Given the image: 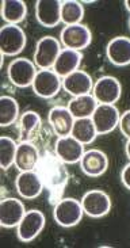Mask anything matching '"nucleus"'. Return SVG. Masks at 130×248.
Returning a JSON list of instances; mask_svg holds the SVG:
<instances>
[{
    "instance_id": "412c9836",
    "label": "nucleus",
    "mask_w": 130,
    "mask_h": 248,
    "mask_svg": "<svg viewBox=\"0 0 130 248\" xmlns=\"http://www.w3.org/2000/svg\"><path fill=\"white\" fill-rule=\"evenodd\" d=\"M40 157H41V154L33 142H19L14 166L18 168L19 172L34 171L40 161Z\"/></svg>"
},
{
    "instance_id": "39448f33",
    "label": "nucleus",
    "mask_w": 130,
    "mask_h": 248,
    "mask_svg": "<svg viewBox=\"0 0 130 248\" xmlns=\"http://www.w3.org/2000/svg\"><path fill=\"white\" fill-rule=\"evenodd\" d=\"M26 33L18 25H4L0 29V49L3 56H16L26 46Z\"/></svg>"
},
{
    "instance_id": "f257e3e1",
    "label": "nucleus",
    "mask_w": 130,
    "mask_h": 248,
    "mask_svg": "<svg viewBox=\"0 0 130 248\" xmlns=\"http://www.w3.org/2000/svg\"><path fill=\"white\" fill-rule=\"evenodd\" d=\"M41 178L43 187L48 191L49 202L56 205L62 198L68 185L69 172L67 164L50 151H45L34 170Z\"/></svg>"
},
{
    "instance_id": "473e14b6",
    "label": "nucleus",
    "mask_w": 130,
    "mask_h": 248,
    "mask_svg": "<svg viewBox=\"0 0 130 248\" xmlns=\"http://www.w3.org/2000/svg\"><path fill=\"white\" fill-rule=\"evenodd\" d=\"M129 29H130V18H129Z\"/></svg>"
},
{
    "instance_id": "ddd939ff",
    "label": "nucleus",
    "mask_w": 130,
    "mask_h": 248,
    "mask_svg": "<svg viewBox=\"0 0 130 248\" xmlns=\"http://www.w3.org/2000/svg\"><path fill=\"white\" fill-rule=\"evenodd\" d=\"M26 215V209L21 200L8 197L0 202V225L3 228L18 227L23 216Z\"/></svg>"
},
{
    "instance_id": "4468645a",
    "label": "nucleus",
    "mask_w": 130,
    "mask_h": 248,
    "mask_svg": "<svg viewBox=\"0 0 130 248\" xmlns=\"http://www.w3.org/2000/svg\"><path fill=\"white\" fill-rule=\"evenodd\" d=\"M60 0H38L35 3V18L41 26L46 29L56 27L61 22Z\"/></svg>"
},
{
    "instance_id": "0eeeda50",
    "label": "nucleus",
    "mask_w": 130,
    "mask_h": 248,
    "mask_svg": "<svg viewBox=\"0 0 130 248\" xmlns=\"http://www.w3.org/2000/svg\"><path fill=\"white\" fill-rule=\"evenodd\" d=\"M46 224V217L38 209H31L26 212L22 221L16 227V235L18 239L23 243H30L42 232Z\"/></svg>"
},
{
    "instance_id": "7c9ffc66",
    "label": "nucleus",
    "mask_w": 130,
    "mask_h": 248,
    "mask_svg": "<svg viewBox=\"0 0 130 248\" xmlns=\"http://www.w3.org/2000/svg\"><path fill=\"white\" fill-rule=\"evenodd\" d=\"M125 151H126V155H128V157H129V160H130V140H128V142H126Z\"/></svg>"
},
{
    "instance_id": "cd10ccee",
    "label": "nucleus",
    "mask_w": 130,
    "mask_h": 248,
    "mask_svg": "<svg viewBox=\"0 0 130 248\" xmlns=\"http://www.w3.org/2000/svg\"><path fill=\"white\" fill-rule=\"evenodd\" d=\"M18 144L8 136L0 137V167L1 170L7 171L15 163Z\"/></svg>"
},
{
    "instance_id": "bb28decb",
    "label": "nucleus",
    "mask_w": 130,
    "mask_h": 248,
    "mask_svg": "<svg viewBox=\"0 0 130 248\" xmlns=\"http://www.w3.org/2000/svg\"><path fill=\"white\" fill-rule=\"evenodd\" d=\"M84 18V7L80 1L65 0L61 3V22L65 26L79 25Z\"/></svg>"
},
{
    "instance_id": "4be33fe9",
    "label": "nucleus",
    "mask_w": 130,
    "mask_h": 248,
    "mask_svg": "<svg viewBox=\"0 0 130 248\" xmlns=\"http://www.w3.org/2000/svg\"><path fill=\"white\" fill-rule=\"evenodd\" d=\"M83 54L82 52L72 50V49H62L61 53L58 56V59L56 60L53 71L58 75L60 78H65L72 72H75L79 69L82 64Z\"/></svg>"
},
{
    "instance_id": "a211bd4d",
    "label": "nucleus",
    "mask_w": 130,
    "mask_h": 248,
    "mask_svg": "<svg viewBox=\"0 0 130 248\" xmlns=\"http://www.w3.org/2000/svg\"><path fill=\"white\" fill-rule=\"evenodd\" d=\"M94 80L86 71L77 69L62 79V88L72 96L88 95L94 88Z\"/></svg>"
},
{
    "instance_id": "7ed1b4c3",
    "label": "nucleus",
    "mask_w": 130,
    "mask_h": 248,
    "mask_svg": "<svg viewBox=\"0 0 130 248\" xmlns=\"http://www.w3.org/2000/svg\"><path fill=\"white\" fill-rule=\"evenodd\" d=\"M37 65L34 61L25 59V57H18L8 64L7 76L8 80L15 87L28 88L33 86L35 76H37Z\"/></svg>"
},
{
    "instance_id": "f8f14e48",
    "label": "nucleus",
    "mask_w": 130,
    "mask_h": 248,
    "mask_svg": "<svg viewBox=\"0 0 130 248\" xmlns=\"http://www.w3.org/2000/svg\"><path fill=\"white\" fill-rule=\"evenodd\" d=\"M84 145L77 141L73 136L58 137L55 142V154L61 159L65 164H76L80 163L84 155Z\"/></svg>"
},
{
    "instance_id": "6ab92c4d",
    "label": "nucleus",
    "mask_w": 130,
    "mask_h": 248,
    "mask_svg": "<svg viewBox=\"0 0 130 248\" xmlns=\"http://www.w3.org/2000/svg\"><path fill=\"white\" fill-rule=\"evenodd\" d=\"M49 125L52 127L53 133L58 137L69 136L75 124V117L71 114L68 108L65 106H56L50 108L48 114Z\"/></svg>"
},
{
    "instance_id": "c85d7f7f",
    "label": "nucleus",
    "mask_w": 130,
    "mask_h": 248,
    "mask_svg": "<svg viewBox=\"0 0 130 248\" xmlns=\"http://www.w3.org/2000/svg\"><path fill=\"white\" fill-rule=\"evenodd\" d=\"M119 129H121V133L130 140V110H126L125 113L121 114V118H119Z\"/></svg>"
},
{
    "instance_id": "20e7f679",
    "label": "nucleus",
    "mask_w": 130,
    "mask_h": 248,
    "mask_svg": "<svg viewBox=\"0 0 130 248\" xmlns=\"http://www.w3.org/2000/svg\"><path fill=\"white\" fill-rule=\"evenodd\" d=\"M61 50V42L56 37H42L35 46L34 64L40 69H53Z\"/></svg>"
},
{
    "instance_id": "393cba45",
    "label": "nucleus",
    "mask_w": 130,
    "mask_h": 248,
    "mask_svg": "<svg viewBox=\"0 0 130 248\" xmlns=\"http://www.w3.org/2000/svg\"><path fill=\"white\" fill-rule=\"evenodd\" d=\"M71 136H73L76 140L80 141L83 145H89L96 140L99 134L96 132V127L91 118H80L76 120L73 124Z\"/></svg>"
},
{
    "instance_id": "2eb2a0df",
    "label": "nucleus",
    "mask_w": 130,
    "mask_h": 248,
    "mask_svg": "<svg viewBox=\"0 0 130 248\" xmlns=\"http://www.w3.org/2000/svg\"><path fill=\"white\" fill-rule=\"evenodd\" d=\"M80 168L89 178L102 176L109 168V157L101 149H88L83 155Z\"/></svg>"
},
{
    "instance_id": "2f4dec72",
    "label": "nucleus",
    "mask_w": 130,
    "mask_h": 248,
    "mask_svg": "<svg viewBox=\"0 0 130 248\" xmlns=\"http://www.w3.org/2000/svg\"><path fill=\"white\" fill-rule=\"evenodd\" d=\"M123 4H125V7H126V10L130 13V0H125V3H123Z\"/></svg>"
},
{
    "instance_id": "1a4fd4ad",
    "label": "nucleus",
    "mask_w": 130,
    "mask_h": 248,
    "mask_svg": "<svg viewBox=\"0 0 130 248\" xmlns=\"http://www.w3.org/2000/svg\"><path fill=\"white\" fill-rule=\"evenodd\" d=\"M91 41H92L91 30L82 23L65 26L60 33V42L65 49L82 52L83 49L89 46Z\"/></svg>"
},
{
    "instance_id": "6e6552de",
    "label": "nucleus",
    "mask_w": 130,
    "mask_h": 248,
    "mask_svg": "<svg viewBox=\"0 0 130 248\" xmlns=\"http://www.w3.org/2000/svg\"><path fill=\"white\" fill-rule=\"evenodd\" d=\"M92 95L99 105H116L122 95L121 81L114 76H102L95 81Z\"/></svg>"
},
{
    "instance_id": "9b49d317",
    "label": "nucleus",
    "mask_w": 130,
    "mask_h": 248,
    "mask_svg": "<svg viewBox=\"0 0 130 248\" xmlns=\"http://www.w3.org/2000/svg\"><path fill=\"white\" fill-rule=\"evenodd\" d=\"M119 118L121 114L116 105H98L91 117L99 136L111 133L119 125Z\"/></svg>"
},
{
    "instance_id": "aec40b11",
    "label": "nucleus",
    "mask_w": 130,
    "mask_h": 248,
    "mask_svg": "<svg viewBox=\"0 0 130 248\" xmlns=\"http://www.w3.org/2000/svg\"><path fill=\"white\" fill-rule=\"evenodd\" d=\"M42 129V120L35 111H25L18 122V136L19 142H33L35 141Z\"/></svg>"
},
{
    "instance_id": "f3484780",
    "label": "nucleus",
    "mask_w": 130,
    "mask_h": 248,
    "mask_svg": "<svg viewBox=\"0 0 130 248\" xmlns=\"http://www.w3.org/2000/svg\"><path fill=\"white\" fill-rule=\"evenodd\" d=\"M107 60L116 67H126L130 64V38L118 35L109 41L106 46Z\"/></svg>"
},
{
    "instance_id": "dca6fc26",
    "label": "nucleus",
    "mask_w": 130,
    "mask_h": 248,
    "mask_svg": "<svg viewBox=\"0 0 130 248\" xmlns=\"http://www.w3.org/2000/svg\"><path fill=\"white\" fill-rule=\"evenodd\" d=\"M15 188L23 200H34L43 190V183L35 171L19 172L15 179Z\"/></svg>"
},
{
    "instance_id": "423d86ee",
    "label": "nucleus",
    "mask_w": 130,
    "mask_h": 248,
    "mask_svg": "<svg viewBox=\"0 0 130 248\" xmlns=\"http://www.w3.org/2000/svg\"><path fill=\"white\" fill-rule=\"evenodd\" d=\"M80 202H82L84 215H87L91 218H102L104 216H107L113 206L110 195L99 188L87 191L83 195Z\"/></svg>"
},
{
    "instance_id": "b1692460",
    "label": "nucleus",
    "mask_w": 130,
    "mask_h": 248,
    "mask_svg": "<svg viewBox=\"0 0 130 248\" xmlns=\"http://www.w3.org/2000/svg\"><path fill=\"white\" fill-rule=\"evenodd\" d=\"M28 6L22 0H3L1 1V18L7 25H18L26 18Z\"/></svg>"
},
{
    "instance_id": "a878e982",
    "label": "nucleus",
    "mask_w": 130,
    "mask_h": 248,
    "mask_svg": "<svg viewBox=\"0 0 130 248\" xmlns=\"http://www.w3.org/2000/svg\"><path fill=\"white\" fill-rule=\"evenodd\" d=\"M19 115V105L15 98L10 95H3L0 98V125L7 127L15 124Z\"/></svg>"
},
{
    "instance_id": "5701e85b",
    "label": "nucleus",
    "mask_w": 130,
    "mask_h": 248,
    "mask_svg": "<svg viewBox=\"0 0 130 248\" xmlns=\"http://www.w3.org/2000/svg\"><path fill=\"white\" fill-rule=\"evenodd\" d=\"M98 102L94 98V95H82V96H73L68 102L67 108L71 111V114L75 117V120L80 118H91L95 108H98Z\"/></svg>"
},
{
    "instance_id": "c756f323",
    "label": "nucleus",
    "mask_w": 130,
    "mask_h": 248,
    "mask_svg": "<svg viewBox=\"0 0 130 248\" xmlns=\"http://www.w3.org/2000/svg\"><path fill=\"white\" fill-rule=\"evenodd\" d=\"M121 182L125 187L130 190V163L123 167L122 172H121Z\"/></svg>"
},
{
    "instance_id": "f03ea898",
    "label": "nucleus",
    "mask_w": 130,
    "mask_h": 248,
    "mask_svg": "<svg viewBox=\"0 0 130 248\" xmlns=\"http://www.w3.org/2000/svg\"><path fill=\"white\" fill-rule=\"evenodd\" d=\"M84 210L82 202L76 198L67 197L57 202L53 209V218L62 228H72L82 221Z\"/></svg>"
},
{
    "instance_id": "9d476101",
    "label": "nucleus",
    "mask_w": 130,
    "mask_h": 248,
    "mask_svg": "<svg viewBox=\"0 0 130 248\" xmlns=\"http://www.w3.org/2000/svg\"><path fill=\"white\" fill-rule=\"evenodd\" d=\"M61 87V78L56 74L53 69H40L31 86L34 94L43 99H50L56 96L60 93Z\"/></svg>"
}]
</instances>
